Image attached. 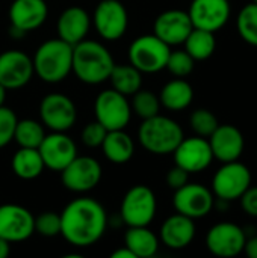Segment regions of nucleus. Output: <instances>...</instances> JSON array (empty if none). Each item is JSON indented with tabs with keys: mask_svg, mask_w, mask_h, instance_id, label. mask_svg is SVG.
<instances>
[{
	"mask_svg": "<svg viewBox=\"0 0 257 258\" xmlns=\"http://www.w3.org/2000/svg\"><path fill=\"white\" fill-rule=\"evenodd\" d=\"M108 227L105 207L92 198H76L61 213V236L73 246L98 242Z\"/></svg>",
	"mask_w": 257,
	"mask_h": 258,
	"instance_id": "nucleus-1",
	"label": "nucleus"
},
{
	"mask_svg": "<svg viewBox=\"0 0 257 258\" xmlns=\"http://www.w3.org/2000/svg\"><path fill=\"white\" fill-rule=\"evenodd\" d=\"M115 67L109 50L91 39H83L73 47V70L74 76L86 85H100L109 80Z\"/></svg>",
	"mask_w": 257,
	"mask_h": 258,
	"instance_id": "nucleus-2",
	"label": "nucleus"
},
{
	"mask_svg": "<svg viewBox=\"0 0 257 258\" xmlns=\"http://www.w3.org/2000/svg\"><path fill=\"white\" fill-rule=\"evenodd\" d=\"M33 71L45 83H59L68 77L73 70V45L53 38L44 41L35 51Z\"/></svg>",
	"mask_w": 257,
	"mask_h": 258,
	"instance_id": "nucleus-3",
	"label": "nucleus"
},
{
	"mask_svg": "<svg viewBox=\"0 0 257 258\" xmlns=\"http://www.w3.org/2000/svg\"><path fill=\"white\" fill-rule=\"evenodd\" d=\"M183 138L185 135L180 124L162 115L142 119L138 130V139L142 148L156 156L173 154Z\"/></svg>",
	"mask_w": 257,
	"mask_h": 258,
	"instance_id": "nucleus-4",
	"label": "nucleus"
},
{
	"mask_svg": "<svg viewBox=\"0 0 257 258\" xmlns=\"http://www.w3.org/2000/svg\"><path fill=\"white\" fill-rule=\"evenodd\" d=\"M158 210L155 192L145 184L130 187L120 207V218L127 227H148Z\"/></svg>",
	"mask_w": 257,
	"mask_h": 258,
	"instance_id": "nucleus-5",
	"label": "nucleus"
},
{
	"mask_svg": "<svg viewBox=\"0 0 257 258\" xmlns=\"http://www.w3.org/2000/svg\"><path fill=\"white\" fill-rule=\"evenodd\" d=\"M171 47L159 39L155 33L136 38L129 47V63L141 73L155 74L167 67Z\"/></svg>",
	"mask_w": 257,
	"mask_h": 258,
	"instance_id": "nucleus-6",
	"label": "nucleus"
},
{
	"mask_svg": "<svg viewBox=\"0 0 257 258\" xmlns=\"http://www.w3.org/2000/svg\"><path fill=\"white\" fill-rule=\"evenodd\" d=\"M95 119L106 130H123L132 118V106L126 95L112 89L101 91L94 101Z\"/></svg>",
	"mask_w": 257,
	"mask_h": 258,
	"instance_id": "nucleus-7",
	"label": "nucleus"
},
{
	"mask_svg": "<svg viewBox=\"0 0 257 258\" xmlns=\"http://www.w3.org/2000/svg\"><path fill=\"white\" fill-rule=\"evenodd\" d=\"M251 186L250 169L235 160L223 163L212 178V192L218 200L232 203L242 197V194Z\"/></svg>",
	"mask_w": 257,
	"mask_h": 258,
	"instance_id": "nucleus-8",
	"label": "nucleus"
},
{
	"mask_svg": "<svg viewBox=\"0 0 257 258\" xmlns=\"http://www.w3.org/2000/svg\"><path fill=\"white\" fill-rule=\"evenodd\" d=\"M101 175V165L94 157L76 156L61 171V181L65 189L76 194H85L98 186Z\"/></svg>",
	"mask_w": 257,
	"mask_h": 258,
	"instance_id": "nucleus-9",
	"label": "nucleus"
},
{
	"mask_svg": "<svg viewBox=\"0 0 257 258\" xmlns=\"http://www.w3.org/2000/svg\"><path fill=\"white\" fill-rule=\"evenodd\" d=\"M39 118L42 125L52 132H67L77 119V109L70 97L61 92L47 94L39 103Z\"/></svg>",
	"mask_w": 257,
	"mask_h": 258,
	"instance_id": "nucleus-10",
	"label": "nucleus"
},
{
	"mask_svg": "<svg viewBox=\"0 0 257 258\" xmlns=\"http://www.w3.org/2000/svg\"><path fill=\"white\" fill-rule=\"evenodd\" d=\"M91 21L103 39L117 41L123 38L127 30L129 15L120 0H101L94 9Z\"/></svg>",
	"mask_w": 257,
	"mask_h": 258,
	"instance_id": "nucleus-11",
	"label": "nucleus"
},
{
	"mask_svg": "<svg viewBox=\"0 0 257 258\" xmlns=\"http://www.w3.org/2000/svg\"><path fill=\"white\" fill-rule=\"evenodd\" d=\"M173 206L177 213L191 219H200L208 216L215 207L214 192L200 183H186L180 189L174 190Z\"/></svg>",
	"mask_w": 257,
	"mask_h": 258,
	"instance_id": "nucleus-12",
	"label": "nucleus"
},
{
	"mask_svg": "<svg viewBox=\"0 0 257 258\" xmlns=\"http://www.w3.org/2000/svg\"><path fill=\"white\" fill-rule=\"evenodd\" d=\"M245 242V231L233 222H220L206 234V248L211 254L221 258H232L242 254Z\"/></svg>",
	"mask_w": 257,
	"mask_h": 258,
	"instance_id": "nucleus-13",
	"label": "nucleus"
},
{
	"mask_svg": "<svg viewBox=\"0 0 257 258\" xmlns=\"http://www.w3.org/2000/svg\"><path fill=\"white\" fill-rule=\"evenodd\" d=\"M35 233V216L23 206H0V237L9 243L24 242Z\"/></svg>",
	"mask_w": 257,
	"mask_h": 258,
	"instance_id": "nucleus-14",
	"label": "nucleus"
},
{
	"mask_svg": "<svg viewBox=\"0 0 257 258\" xmlns=\"http://www.w3.org/2000/svg\"><path fill=\"white\" fill-rule=\"evenodd\" d=\"M188 15L195 29L215 33L227 24L232 6L229 0H192Z\"/></svg>",
	"mask_w": 257,
	"mask_h": 258,
	"instance_id": "nucleus-15",
	"label": "nucleus"
},
{
	"mask_svg": "<svg viewBox=\"0 0 257 258\" xmlns=\"http://www.w3.org/2000/svg\"><path fill=\"white\" fill-rule=\"evenodd\" d=\"M33 62L21 50H6L0 53V85L9 89L26 86L33 77Z\"/></svg>",
	"mask_w": 257,
	"mask_h": 258,
	"instance_id": "nucleus-16",
	"label": "nucleus"
},
{
	"mask_svg": "<svg viewBox=\"0 0 257 258\" xmlns=\"http://www.w3.org/2000/svg\"><path fill=\"white\" fill-rule=\"evenodd\" d=\"M177 166L183 168L189 174L201 172L214 162V154L209 141L201 136L183 138L173 153Z\"/></svg>",
	"mask_w": 257,
	"mask_h": 258,
	"instance_id": "nucleus-17",
	"label": "nucleus"
},
{
	"mask_svg": "<svg viewBox=\"0 0 257 258\" xmlns=\"http://www.w3.org/2000/svg\"><path fill=\"white\" fill-rule=\"evenodd\" d=\"M38 151L42 157L44 166L58 172H61L77 156V147L65 132H52L50 135H45Z\"/></svg>",
	"mask_w": 257,
	"mask_h": 258,
	"instance_id": "nucleus-18",
	"label": "nucleus"
},
{
	"mask_svg": "<svg viewBox=\"0 0 257 258\" xmlns=\"http://www.w3.org/2000/svg\"><path fill=\"white\" fill-rule=\"evenodd\" d=\"M192 29L188 11L182 9H168L159 14L153 23V33L170 47L183 44Z\"/></svg>",
	"mask_w": 257,
	"mask_h": 258,
	"instance_id": "nucleus-19",
	"label": "nucleus"
},
{
	"mask_svg": "<svg viewBox=\"0 0 257 258\" xmlns=\"http://www.w3.org/2000/svg\"><path fill=\"white\" fill-rule=\"evenodd\" d=\"M214 159L221 163L239 160L244 148L245 139L242 132L232 124H220L215 132L208 138Z\"/></svg>",
	"mask_w": 257,
	"mask_h": 258,
	"instance_id": "nucleus-20",
	"label": "nucleus"
},
{
	"mask_svg": "<svg viewBox=\"0 0 257 258\" xmlns=\"http://www.w3.org/2000/svg\"><path fill=\"white\" fill-rule=\"evenodd\" d=\"M8 15L11 26L27 33L44 24L48 15V6L45 0H14Z\"/></svg>",
	"mask_w": 257,
	"mask_h": 258,
	"instance_id": "nucleus-21",
	"label": "nucleus"
},
{
	"mask_svg": "<svg viewBox=\"0 0 257 258\" xmlns=\"http://www.w3.org/2000/svg\"><path fill=\"white\" fill-rule=\"evenodd\" d=\"M91 17L80 6L67 8L56 21L58 38L68 42L70 45H76L83 41L91 29Z\"/></svg>",
	"mask_w": 257,
	"mask_h": 258,
	"instance_id": "nucleus-22",
	"label": "nucleus"
},
{
	"mask_svg": "<svg viewBox=\"0 0 257 258\" xmlns=\"http://www.w3.org/2000/svg\"><path fill=\"white\" fill-rule=\"evenodd\" d=\"M195 231L197 228L194 219L176 213L164 221L159 237L167 248L179 251V249H185L192 243L195 237Z\"/></svg>",
	"mask_w": 257,
	"mask_h": 258,
	"instance_id": "nucleus-23",
	"label": "nucleus"
},
{
	"mask_svg": "<svg viewBox=\"0 0 257 258\" xmlns=\"http://www.w3.org/2000/svg\"><path fill=\"white\" fill-rule=\"evenodd\" d=\"M101 150L109 162L115 165H124L130 162L135 154V142L130 135L124 132V128L109 130L101 144Z\"/></svg>",
	"mask_w": 257,
	"mask_h": 258,
	"instance_id": "nucleus-24",
	"label": "nucleus"
},
{
	"mask_svg": "<svg viewBox=\"0 0 257 258\" xmlns=\"http://www.w3.org/2000/svg\"><path fill=\"white\" fill-rule=\"evenodd\" d=\"M192 100H194V89L191 83H188L182 77L170 80L162 88L161 95H159L161 106L173 112L185 110L186 107L191 106Z\"/></svg>",
	"mask_w": 257,
	"mask_h": 258,
	"instance_id": "nucleus-25",
	"label": "nucleus"
},
{
	"mask_svg": "<svg viewBox=\"0 0 257 258\" xmlns=\"http://www.w3.org/2000/svg\"><path fill=\"white\" fill-rule=\"evenodd\" d=\"M124 245L136 258H150L159 249V239L148 227H129L124 234Z\"/></svg>",
	"mask_w": 257,
	"mask_h": 258,
	"instance_id": "nucleus-26",
	"label": "nucleus"
},
{
	"mask_svg": "<svg viewBox=\"0 0 257 258\" xmlns=\"http://www.w3.org/2000/svg\"><path fill=\"white\" fill-rule=\"evenodd\" d=\"M11 166L14 174L21 180H35L44 171V162L38 148H21L12 156Z\"/></svg>",
	"mask_w": 257,
	"mask_h": 258,
	"instance_id": "nucleus-27",
	"label": "nucleus"
},
{
	"mask_svg": "<svg viewBox=\"0 0 257 258\" xmlns=\"http://www.w3.org/2000/svg\"><path fill=\"white\" fill-rule=\"evenodd\" d=\"M109 80L112 83V88L123 95H133L136 91L142 86V73L135 68L132 63L126 65H117L114 67Z\"/></svg>",
	"mask_w": 257,
	"mask_h": 258,
	"instance_id": "nucleus-28",
	"label": "nucleus"
},
{
	"mask_svg": "<svg viewBox=\"0 0 257 258\" xmlns=\"http://www.w3.org/2000/svg\"><path fill=\"white\" fill-rule=\"evenodd\" d=\"M185 50L194 60H206L209 59L217 48L215 33L203 29H192L185 39Z\"/></svg>",
	"mask_w": 257,
	"mask_h": 258,
	"instance_id": "nucleus-29",
	"label": "nucleus"
},
{
	"mask_svg": "<svg viewBox=\"0 0 257 258\" xmlns=\"http://www.w3.org/2000/svg\"><path fill=\"white\" fill-rule=\"evenodd\" d=\"M45 136L42 122L35 119H18L14 132V141L21 148H38Z\"/></svg>",
	"mask_w": 257,
	"mask_h": 258,
	"instance_id": "nucleus-30",
	"label": "nucleus"
},
{
	"mask_svg": "<svg viewBox=\"0 0 257 258\" xmlns=\"http://www.w3.org/2000/svg\"><path fill=\"white\" fill-rule=\"evenodd\" d=\"M236 26L241 38L247 44L257 47V3L251 2L239 11Z\"/></svg>",
	"mask_w": 257,
	"mask_h": 258,
	"instance_id": "nucleus-31",
	"label": "nucleus"
},
{
	"mask_svg": "<svg viewBox=\"0 0 257 258\" xmlns=\"http://www.w3.org/2000/svg\"><path fill=\"white\" fill-rule=\"evenodd\" d=\"M132 112H135L139 118L147 119L151 118L155 115H159L161 110V101L159 97L156 94H153L151 91H144L139 89L132 95Z\"/></svg>",
	"mask_w": 257,
	"mask_h": 258,
	"instance_id": "nucleus-32",
	"label": "nucleus"
},
{
	"mask_svg": "<svg viewBox=\"0 0 257 258\" xmlns=\"http://www.w3.org/2000/svg\"><path fill=\"white\" fill-rule=\"evenodd\" d=\"M189 125L197 136L208 139L215 132V128L220 125V122H218L217 116L214 115V112H211L208 109H197L189 116Z\"/></svg>",
	"mask_w": 257,
	"mask_h": 258,
	"instance_id": "nucleus-33",
	"label": "nucleus"
},
{
	"mask_svg": "<svg viewBox=\"0 0 257 258\" xmlns=\"http://www.w3.org/2000/svg\"><path fill=\"white\" fill-rule=\"evenodd\" d=\"M194 65H195V60L189 56L186 50H176L170 53L165 68L173 76L183 79L194 71Z\"/></svg>",
	"mask_w": 257,
	"mask_h": 258,
	"instance_id": "nucleus-34",
	"label": "nucleus"
},
{
	"mask_svg": "<svg viewBox=\"0 0 257 258\" xmlns=\"http://www.w3.org/2000/svg\"><path fill=\"white\" fill-rule=\"evenodd\" d=\"M35 233L42 237L61 236V215L53 212H44L35 218Z\"/></svg>",
	"mask_w": 257,
	"mask_h": 258,
	"instance_id": "nucleus-35",
	"label": "nucleus"
},
{
	"mask_svg": "<svg viewBox=\"0 0 257 258\" xmlns=\"http://www.w3.org/2000/svg\"><path fill=\"white\" fill-rule=\"evenodd\" d=\"M17 121L18 118L12 109L0 106V148L6 147L11 141H14Z\"/></svg>",
	"mask_w": 257,
	"mask_h": 258,
	"instance_id": "nucleus-36",
	"label": "nucleus"
},
{
	"mask_svg": "<svg viewBox=\"0 0 257 258\" xmlns=\"http://www.w3.org/2000/svg\"><path fill=\"white\" fill-rule=\"evenodd\" d=\"M106 133H108L106 127L101 125L95 119L83 127V130L80 133V139H82L83 145H86L89 148H97V147H101V144L106 138Z\"/></svg>",
	"mask_w": 257,
	"mask_h": 258,
	"instance_id": "nucleus-37",
	"label": "nucleus"
},
{
	"mask_svg": "<svg viewBox=\"0 0 257 258\" xmlns=\"http://www.w3.org/2000/svg\"><path fill=\"white\" fill-rule=\"evenodd\" d=\"M167 186L173 190H177L180 189L182 186H185L188 181H189V172H186L183 168L180 166H174L171 168L168 172H167Z\"/></svg>",
	"mask_w": 257,
	"mask_h": 258,
	"instance_id": "nucleus-38",
	"label": "nucleus"
},
{
	"mask_svg": "<svg viewBox=\"0 0 257 258\" xmlns=\"http://www.w3.org/2000/svg\"><path fill=\"white\" fill-rule=\"evenodd\" d=\"M242 210L248 215L257 218V186H250L242 197L239 198Z\"/></svg>",
	"mask_w": 257,
	"mask_h": 258,
	"instance_id": "nucleus-39",
	"label": "nucleus"
},
{
	"mask_svg": "<svg viewBox=\"0 0 257 258\" xmlns=\"http://www.w3.org/2000/svg\"><path fill=\"white\" fill-rule=\"evenodd\" d=\"M244 252L248 258H257V236L247 239L245 246H244Z\"/></svg>",
	"mask_w": 257,
	"mask_h": 258,
	"instance_id": "nucleus-40",
	"label": "nucleus"
},
{
	"mask_svg": "<svg viewBox=\"0 0 257 258\" xmlns=\"http://www.w3.org/2000/svg\"><path fill=\"white\" fill-rule=\"evenodd\" d=\"M111 258H136L135 257V254L124 245L123 248H118V249H115L112 254H111Z\"/></svg>",
	"mask_w": 257,
	"mask_h": 258,
	"instance_id": "nucleus-41",
	"label": "nucleus"
},
{
	"mask_svg": "<svg viewBox=\"0 0 257 258\" xmlns=\"http://www.w3.org/2000/svg\"><path fill=\"white\" fill-rule=\"evenodd\" d=\"M11 252V243L0 237V258H6Z\"/></svg>",
	"mask_w": 257,
	"mask_h": 258,
	"instance_id": "nucleus-42",
	"label": "nucleus"
},
{
	"mask_svg": "<svg viewBox=\"0 0 257 258\" xmlns=\"http://www.w3.org/2000/svg\"><path fill=\"white\" fill-rule=\"evenodd\" d=\"M9 35H11L12 38H23V36L26 35V32H23L21 29H18V27H15V26H11V27H9Z\"/></svg>",
	"mask_w": 257,
	"mask_h": 258,
	"instance_id": "nucleus-43",
	"label": "nucleus"
},
{
	"mask_svg": "<svg viewBox=\"0 0 257 258\" xmlns=\"http://www.w3.org/2000/svg\"><path fill=\"white\" fill-rule=\"evenodd\" d=\"M6 88L3 85H0V106H5V100H6Z\"/></svg>",
	"mask_w": 257,
	"mask_h": 258,
	"instance_id": "nucleus-44",
	"label": "nucleus"
},
{
	"mask_svg": "<svg viewBox=\"0 0 257 258\" xmlns=\"http://www.w3.org/2000/svg\"><path fill=\"white\" fill-rule=\"evenodd\" d=\"M253 3H257V0H253Z\"/></svg>",
	"mask_w": 257,
	"mask_h": 258,
	"instance_id": "nucleus-45",
	"label": "nucleus"
}]
</instances>
